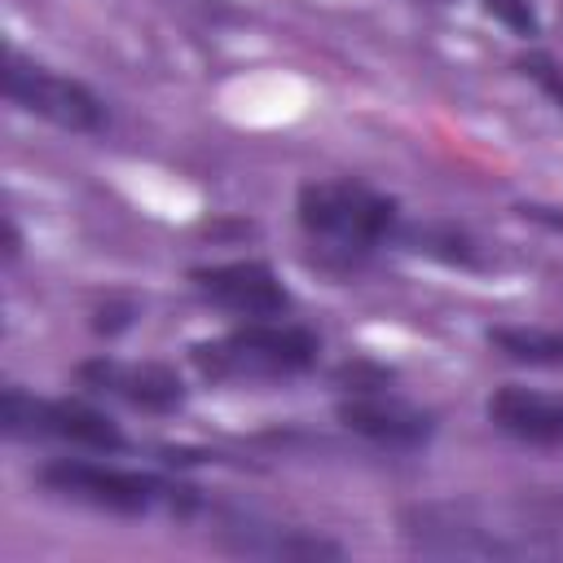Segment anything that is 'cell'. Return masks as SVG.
Masks as SVG:
<instances>
[{"instance_id":"cell-1","label":"cell","mask_w":563,"mask_h":563,"mask_svg":"<svg viewBox=\"0 0 563 563\" xmlns=\"http://www.w3.org/2000/svg\"><path fill=\"white\" fill-rule=\"evenodd\" d=\"M295 224L325 273H361L383 246H396L405 207L361 176H321L295 189Z\"/></svg>"},{"instance_id":"cell-2","label":"cell","mask_w":563,"mask_h":563,"mask_svg":"<svg viewBox=\"0 0 563 563\" xmlns=\"http://www.w3.org/2000/svg\"><path fill=\"white\" fill-rule=\"evenodd\" d=\"M31 484L53 497V501H70L97 515H114V519H198L207 515V493L180 475H163V471H145V466H123L110 462L106 453H57L44 457L31 471Z\"/></svg>"},{"instance_id":"cell-3","label":"cell","mask_w":563,"mask_h":563,"mask_svg":"<svg viewBox=\"0 0 563 563\" xmlns=\"http://www.w3.org/2000/svg\"><path fill=\"white\" fill-rule=\"evenodd\" d=\"M400 541L422 559H550L563 537L532 519H493L475 501H418L400 510Z\"/></svg>"},{"instance_id":"cell-4","label":"cell","mask_w":563,"mask_h":563,"mask_svg":"<svg viewBox=\"0 0 563 563\" xmlns=\"http://www.w3.org/2000/svg\"><path fill=\"white\" fill-rule=\"evenodd\" d=\"M321 334L295 317L238 321L224 334L189 343V365L211 387L242 383H299L321 365Z\"/></svg>"},{"instance_id":"cell-5","label":"cell","mask_w":563,"mask_h":563,"mask_svg":"<svg viewBox=\"0 0 563 563\" xmlns=\"http://www.w3.org/2000/svg\"><path fill=\"white\" fill-rule=\"evenodd\" d=\"M0 435L13 444H57L70 453H106L119 457L132 449L128 431L92 405V396H35L22 383H4L0 391Z\"/></svg>"},{"instance_id":"cell-6","label":"cell","mask_w":563,"mask_h":563,"mask_svg":"<svg viewBox=\"0 0 563 563\" xmlns=\"http://www.w3.org/2000/svg\"><path fill=\"white\" fill-rule=\"evenodd\" d=\"M0 88L13 110H22L57 132L101 136L110 128V106L92 84L57 70L48 62H35L13 44L4 48V62H0Z\"/></svg>"},{"instance_id":"cell-7","label":"cell","mask_w":563,"mask_h":563,"mask_svg":"<svg viewBox=\"0 0 563 563\" xmlns=\"http://www.w3.org/2000/svg\"><path fill=\"white\" fill-rule=\"evenodd\" d=\"M207 537L220 554L233 559H268V563H339L347 550L343 541L303 528V523H282L255 510H233V506H207Z\"/></svg>"},{"instance_id":"cell-8","label":"cell","mask_w":563,"mask_h":563,"mask_svg":"<svg viewBox=\"0 0 563 563\" xmlns=\"http://www.w3.org/2000/svg\"><path fill=\"white\" fill-rule=\"evenodd\" d=\"M334 418L347 435L365 440L378 453H396V457L431 449V440L440 431V418L427 405L409 400L396 383H378V387H365V391H343L334 400Z\"/></svg>"},{"instance_id":"cell-9","label":"cell","mask_w":563,"mask_h":563,"mask_svg":"<svg viewBox=\"0 0 563 563\" xmlns=\"http://www.w3.org/2000/svg\"><path fill=\"white\" fill-rule=\"evenodd\" d=\"M185 282L207 308L229 312L238 321H273V317H290L295 312V290L260 255H233V260L194 264L185 273Z\"/></svg>"},{"instance_id":"cell-10","label":"cell","mask_w":563,"mask_h":563,"mask_svg":"<svg viewBox=\"0 0 563 563\" xmlns=\"http://www.w3.org/2000/svg\"><path fill=\"white\" fill-rule=\"evenodd\" d=\"M75 383L92 400H119L150 418H172L189 405V383L167 361H123V356L97 352L75 365Z\"/></svg>"},{"instance_id":"cell-11","label":"cell","mask_w":563,"mask_h":563,"mask_svg":"<svg viewBox=\"0 0 563 563\" xmlns=\"http://www.w3.org/2000/svg\"><path fill=\"white\" fill-rule=\"evenodd\" d=\"M484 418L497 435H506L519 449H537V453L563 449V387L501 383L488 391Z\"/></svg>"},{"instance_id":"cell-12","label":"cell","mask_w":563,"mask_h":563,"mask_svg":"<svg viewBox=\"0 0 563 563\" xmlns=\"http://www.w3.org/2000/svg\"><path fill=\"white\" fill-rule=\"evenodd\" d=\"M484 343L523 369H563V330L528 325V321H497L484 330Z\"/></svg>"},{"instance_id":"cell-13","label":"cell","mask_w":563,"mask_h":563,"mask_svg":"<svg viewBox=\"0 0 563 563\" xmlns=\"http://www.w3.org/2000/svg\"><path fill=\"white\" fill-rule=\"evenodd\" d=\"M396 246H405L413 255H427V260H440L449 268H484L479 242L453 220H418V224L405 220Z\"/></svg>"},{"instance_id":"cell-14","label":"cell","mask_w":563,"mask_h":563,"mask_svg":"<svg viewBox=\"0 0 563 563\" xmlns=\"http://www.w3.org/2000/svg\"><path fill=\"white\" fill-rule=\"evenodd\" d=\"M479 9L506 31L515 35L519 44H537L541 40V13H537V0H479Z\"/></svg>"},{"instance_id":"cell-15","label":"cell","mask_w":563,"mask_h":563,"mask_svg":"<svg viewBox=\"0 0 563 563\" xmlns=\"http://www.w3.org/2000/svg\"><path fill=\"white\" fill-rule=\"evenodd\" d=\"M136 321H141V303H136V299H123V295H110V299H101V303L92 308V321H88V325H92L97 339L110 343V339L128 334Z\"/></svg>"},{"instance_id":"cell-16","label":"cell","mask_w":563,"mask_h":563,"mask_svg":"<svg viewBox=\"0 0 563 563\" xmlns=\"http://www.w3.org/2000/svg\"><path fill=\"white\" fill-rule=\"evenodd\" d=\"M515 70H519L523 79H532V84L563 110V66H559L550 53H519V57H515Z\"/></svg>"},{"instance_id":"cell-17","label":"cell","mask_w":563,"mask_h":563,"mask_svg":"<svg viewBox=\"0 0 563 563\" xmlns=\"http://www.w3.org/2000/svg\"><path fill=\"white\" fill-rule=\"evenodd\" d=\"M515 211H519L523 220H532V224L550 229V233H563V207H545V202H519Z\"/></svg>"},{"instance_id":"cell-18","label":"cell","mask_w":563,"mask_h":563,"mask_svg":"<svg viewBox=\"0 0 563 563\" xmlns=\"http://www.w3.org/2000/svg\"><path fill=\"white\" fill-rule=\"evenodd\" d=\"M18 255H22V229L13 216H4L0 220V264L9 268V264H18Z\"/></svg>"}]
</instances>
